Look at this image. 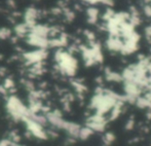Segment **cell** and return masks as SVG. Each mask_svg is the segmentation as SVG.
I'll use <instances>...</instances> for the list:
<instances>
[{"mask_svg":"<svg viewBox=\"0 0 151 146\" xmlns=\"http://www.w3.org/2000/svg\"><path fill=\"white\" fill-rule=\"evenodd\" d=\"M5 110L8 116L16 122H23L31 115L28 106L16 95L7 97L5 102Z\"/></svg>","mask_w":151,"mask_h":146,"instance_id":"6da1fadb","label":"cell"},{"mask_svg":"<svg viewBox=\"0 0 151 146\" xmlns=\"http://www.w3.org/2000/svg\"><path fill=\"white\" fill-rule=\"evenodd\" d=\"M55 61L59 71L67 76H74L77 71V60L73 55L64 50H58L55 54Z\"/></svg>","mask_w":151,"mask_h":146,"instance_id":"7a4b0ae2","label":"cell"},{"mask_svg":"<svg viewBox=\"0 0 151 146\" xmlns=\"http://www.w3.org/2000/svg\"><path fill=\"white\" fill-rule=\"evenodd\" d=\"M25 127L26 130L32 137L38 139V140H46L48 139V133L46 132V130L44 129V124H42L41 122H37L34 117H32L30 115L28 118L24 120Z\"/></svg>","mask_w":151,"mask_h":146,"instance_id":"3957f363","label":"cell"},{"mask_svg":"<svg viewBox=\"0 0 151 146\" xmlns=\"http://www.w3.org/2000/svg\"><path fill=\"white\" fill-rule=\"evenodd\" d=\"M47 57V52L46 50H30L24 54V59L27 63L31 65H35L38 63H42Z\"/></svg>","mask_w":151,"mask_h":146,"instance_id":"277c9868","label":"cell"},{"mask_svg":"<svg viewBox=\"0 0 151 146\" xmlns=\"http://www.w3.org/2000/svg\"><path fill=\"white\" fill-rule=\"evenodd\" d=\"M26 39L27 43L30 44L31 46L38 48V50H46L47 47H50V38L38 36V35L29 32L26 36Z\"/></svg>","mask_w":151,"mask_h":146,"instance_id":"5b68a950","label":"cell"},{"mask_svg":"<svg viewBox=\"0 0 151 146\" xmlns=\"http://www.w3.org/2000/svg\"><path fill=\"white\" fill-rule=\"evenodd\" d=\"M37 17H38V12L33 7H29L28 9L25 12L24 14V19H25V22L24 24L28 27L29 29H31L33 26L36 25V20H37Z\"/></svg>","mask_w":151,"mask_h":146,"instance_id":"8992f818","label":"cell"},{"mask_svg":"<svg viewBox=\"0 0 151 146\" xmlns=\"http://www.w3.org/2000/svg\"><path fill=\"white\" fill-rule=\"evenodd\" d=\"M30 29L23 23V24H18L14 27V33L18 37H26L28 35Z\"/></svg>","mask_w":151,"mask_h":146,"instance_id":"52a82bcc","label":"cell"},{"mask_svg":"<svg viewBox=\"0 0 151 146\" xmlns=\"http://www.w3.org/2000/svg\"><path fill=\"white\" fill-rule=\"evenodd\" d=\"M98 9L95 7H91L88 9V21L91 23H93L97 21V18H98Z\"/></svg>","mask_w":151,"mask_h":146,"instance_id":"ba28073f","label":"cell"},{"mask_svg":"<svg viewBox=\"0 0 151 146\" xmlns=\"http://www.w3.org/2000/svg\"><path fill=\"white\" fill-rule=\"evenodd\" d=\"M2 86H3V88L6 91V92H8V91L12 90V88H14V80L12 79V78H6L5 80H4L3 84H2Z\"/></svg>","mask_w":151,"mask_h":146,"instance_id":"9c48e42d","label":"cell"},{"mask_svg":"<svg viewBox=\"0 0 151 146\" xmlns=\"http://www.w3.org/2000/svg\"><path fill=\"white\" fill-rule=\"evenodd\" d=\"M12 35V31L8 28H0V39L5 40L10 37Z\"/></svg>","mask_w":151,"mask_h":146,"instance_id":"30bf717a","label":"cell"},{"mask_svg":"<svg viewBox=\"0 0 151 146\" xmlns=\"http://www.w3.org/2000/svg\"><path fill=\"white\" fill-rule=\"evenodd\" d=\"M82 1L86 2V3H90V4H97V3H105V4H112L111 0H82Z\"/></svg>","mask_w":151,"mask_h":146,"instance_id":"8fae6325","label":"cell"},{"mask_svg":"<svg viewBox=\"0 0 151 146\" xmlns=\"http://www.w3.org/2000/svg\"><path fill=\"white\" fill-rule=\"evenodd\" d=\"M12 146H22V145H20V144H18V143H12Z\"/></svg>","mask_w":151,"mask_h":146,"instance_id":"7c38bea8","label":"cell"}]
</instances>
